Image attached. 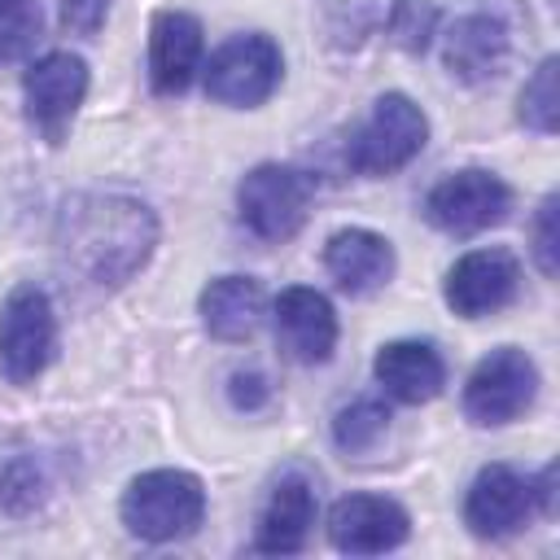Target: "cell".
<instances>
[{
    "label": "cell",
    "mask_w": 560,
    "mask_h": 560,
    "mask_svg": "<svg viewBox=\"0 0 560 560\" xmlns=\"http://www.w3.org/2000/svg\"><path fill=\"white\" fill-rule=\"evenodd\" d=\"M538 394V368L521 346L490 350L464 385V416L472 424H508L521 411H529Z\"/></svg>",
    "instance_id": "obj_7"
},
{
    "label": "cell",
    "mask_w": 560,
    "mask_h": 560,
    "mask_svg": "<svg viewBox=\"0 0 560 560\" xmlns=\"http://www.w3.org/2000/svg\"><path fill=\"white\" fill-rule=\"evenodd\" d=\"M122 525L140 542H175L188 538L206 516V490L184 468H149L131 477L122 490Z\"/></svg>",
    "instance_id": "obj_2"
},
{
    "label": "cell",
    "mask_w": 560,
    "mask_h": 560,
    "mask_svg": "<svg viewBox=\"0 0 560 560\" xmlns=\"http://www.w3.org/2000/svg\"><path fill=\"white\" fill-rule=\"evenodd\" d=\"M201 22L184 9H158L149 22V83L158 96H179L201 70Z\"/></svg>",
    "instance_id": "obj_14"
},
{
    "label": "cell",
    "mask_w": 560,
    "mask_h": 560,
    "mask_svg": "<svg viewBox=\"0 0 560 560\" xmlns=\"http://www.w3.org/2000/svg\"><path fill=\"white\" fill-rule=\"evenodd\" d=\"M508 26L494 13H468L442 35V66L459 83H486L503 70L508 61Z\"/></svg>",
    "instance_id": "obj_15"
},
{
    "label": "cell",
    "mask_w": 560,
    "mask_h": 560,
    "mask_svg": "<svg viewBox=\"0 0 560 560\" xmlns=\"http://www.w3.org/2000/svg\"><path fill=\"white\" fill-rule=\"evenodd\" d=\"M57 267L88 289L127 284L158 245V214L127 192H79L57 214Z\"/></svg>",
    "instance_id": "obj_1"
},
{
    "label": "cell",
    "mask_w": 560,
    "mask_h": 560,
    "mask_svg": "<svg viewBox=\"0 0 560 560\" xmlns=\"http://www.w3.org/2000/svg\"><path fill=\"white\" fill-rule=\"evenodd\" d=\"M280 74H284V57L271 35H236L210 57L206 96L232 109H254L280 88Z\"/></svg>",
    "instance_id": "obj_6"
},
{
    "label": "cell",
    "mask_w": 560,
    "mask_h": 560,
    "mask_svg": "<svg viewBox=\"0 0 560 560\" xmlns=\"http://www.w3.org/2000/svg\"><path fill=\"white\" fill-rule=\"evenodd\" d=\"M315 525V490L302 477H280L276 490L262 503L254 551L258 556H293L306 547V534Z\"/></svg>",
    "instance_id": "obj_18"
},
{
    "label": "cell",
    "mask_w": 560,
    "mask_h": 560,
    "mask_svg": "<svg viewBox=\"0 0 560 560\" xmlns=\"http://www.w3.org/2000/svg\"><path fill=\"white\" fill-rule=\"evenodd\" d=\"M521 284V262L512 249L503 245H486V249H468L451 271H446V306L464 319H481L503 311L516 298Z\"/></svg>",
    "instance_id": "obj_10"
},
{
    "label": "cell",
    "mask_w": 560,
    "mask_h": 560,
    "mask_svg": "<svg viewBox=\"0 0 560 560\" xmlns=\"http://www.w3.org/2000/svg\"><path fill=\"white\" fill-rule=\"evenodd\" d=\"M228 398L236 411H262L271 402V385L262 372H232L228 381Z\"/></svg>",
    "instance_id": "obj_27"
},
{
    "label": "cell",
    "mask_w": 560,
    "mask_h": 560,
    "mask_svg": "<svg viewBox=\"0 0 560 560\" xmlns=\"http://www.w3.org/2000/svg\"><path fill=\"white\" fill-rule=\"evenodd\" d=\"M556 214H560V197L547 192L538 214H534V262L547 280H556L560 271V228H556Z\"/></svg>",
    "instance_id": "obj_25"
},
{
    "label": "cell",
    "mask_w": 560,
    "mask_h": 560,
    "mask_svg": "<svg viewBox=\"0 0 560 560\" xmlns=\"http://www.w3.org/2000/svg\"><path fill=\"white\" fill-rule=\"evenodd\" d=\"M429 140V118L424 109L402 96V92H385L372 101V114L368 122L350 136V149H346V162L359 171V175H394L402 171Z\"/></svg>",
    "instance_id": "obj_3"
},
{
    "label": "cell",
    "mask_w": 560,
    "mask_h": 560,
    "mask_svg": "<svg viewBox=\"0 0 560 560\" xmlns=\"http://www.w3.org/2000/svg\"><path fill=\"white\" fill-rule=\"evenodd\" d=\"M39 4L35 0H0V61H18L39 39Z\"/></svg>",
    "instance_id": "obj_24"
},
{
    "label": "cell",
    "mask_w": 560,
    "mask_h": 560,
    "mask_svg": "<svg viewBox=\"0 0 560 560\" xmlns=\"http://www.w3.org/2000/svg\"><path fill=\"white\" fill-rule=\"evenodd\" d=\"M556 74H560V61L556 57H542L538 70L525 79L521 96H516V118L538 131V136H551L560 127V92H556Z\"/></svg>",
    "instance_id": "obj_20"
},
{
    "label": "cell",
    "mask_w": 560,
    "mask_h": 560,
    "mask_svg": "<svg viewBox=\"0 0 560 560\" xmlns=\"http://www.w3.org/2000/svg\"><path fill=\"white\" fill-rule=\"evenodd\" d=\"M411 534V516L402 503L381 494H346L328 512V542L346 556H381L402 547Z\"/></svg>",
    "instance_id": "obj_12"
},
{
    "label": "cell",
    "mask_w": 560,
    "mask_h": 560,
    "mask_svg": "<svg viewBox=\"0 0 560 560\" xmlns=\"http://www.w3.org/2000/svg\"><path fill=\"white\" fill-rule=\"evenodd\" d=\"M538 512L534 481L508 464H486L464 494V525L477 538H503Z\"/></svg>",
    "instance_id": "obj_11"
},
{
    "label": "cell",
    "mask_w": 560,
    "mask_h": 560,
    "mask_svg": "<svg viewBox=\"0 0 560 560\" xmlns=\"http://www.w3.org/2000/svg\"><path fill=\"white\" fill-rule=\"evenodd\" d=\"M508 210H512V188L499 175L477 171V166L438 179L424 197L429 223L451 232V236H477V232L503 223Z\"/></svg>",
    "instance_id": "obj_9"
},
{
    "label": "cell",
    "mask_w": 560,
    "mask_h": 560,
    "mask_svg": "<svg viewBox=\"0 0 560 560\" xmlns=\"http://www.w3.org/2000/svg\"><path fill=\"white\" fill-rule=\"evenodd\" d=\"M433 35H438V9L429 0H394V9H389V39L402 52L420 57Z\"/></svg>",
    "instance_id": "obj_23"
},
{
    "label": "cell",
    "mask_w": 560,
    "mask_h": 560,
    "mask_svg": "<svg viewBox=\"0 0 560 560\" xmlns=\"http://www.w3.org/2000/svg\"><path fill=\"white\" fill-rule=\"evenodd\" d=\"M44 468L35 464V455H13L0 468V512L4 516H31L44 503Z\"/></svg>",
    "instance_id": "obj_22"
},
{
    "label": "cell",
    "mask_w": 560,
    "mask_h": 560,
    "mask_svg": "<svg viewBox=\"0 0 560 560\" xmlns=\"http://www.w3.org/2000/svg\"><path fill=\"white\" fill-rule=\"evenodd\" d=\"M389 429V407L376 402V398H354L350 407L337 411L332 420V442L346 451V455H363L381 442V433Z\"/></svg>",
    "instance_id": "obj_21"
},
{
    "label": "cell",
    "mask_w": 560,
    "mask_h": 560,
    "mask_svg": "<svg viewBox=\"0 0 560 560\" xmlns=\"http://www.w3.org/2000/svg\"><path fill=\"white\" fill-rule=\"evenodd\" d=\"M57 350V315L44 289L18 284L0 311V376L9 385H31Z\"/></svg>",
    "instance_id": "obj_5"
},
{
    "label": "cell",
    "mask_w": 560,
    "mask_h": 560,
    "mask_svg": "<svg viewBox=\"0 0 560 560\" xmlns=\"http://www.w3.org/2000/svg\"><path fill=\"white\" fill-rule=\"evenodd\" d=\"M83 96H88V61L79 52H44L22 74L26 118H31V127L48 144H61L66 140V131H70Z\"/></svg>",
    "instance_id": "obj_8"
},
{
    "label": "cell",
    "mask_w": 560,
    "mask_h": 560,
    "mask_svg": "<svg viewBox=\"0 0 560 560\" xmlns=\"http://www.w3.org/2000/svg\"><path fill=\"white\" fill-rule=\"evenodd\" d=\"M311 197H315V179L306 171L280 166V162H262V166H254L236 184L241 223L258 241H289V236H298V228L311 214Z\"/></svg>",
    "instance_id": "obj_4"
},
{
    "label": "cell",
    "mask_w": 560,
    "mask_h": 560,
    "mask_svg": "<svg viewBox=\"0 0 560 560\" xmlns=\"http://www.w3.org/2000/svg\"><path fill=\"white\" fill-rule=\"evenodd\" d=\"M197 311H201V324L214 341L236 346V341H249L258 332V324L267 315V293L254 276H219L201 289Z\"/></svg>",
    "instance_id": "obj_17"
},
{
    "label": "cell",
    "mask_w": 560,
    "mask_h": 560,
    "mask_svg": "<svg viewBox=\"0 0 560 560\" xmlns=\"http://www.w3.org/2000/svg\"><path fill=\"white\" fill-rule=\"evenodd\" d=\"M109 18V0H61V26L70 35H96Z\"/></svg>",
    "instance_id": "obj_26"
},
{
    "label": "cell",
    "mask_w": 560,
    "mask_h": 560,
    "mask_svg": "<svg viewBox=\"0 0 560 560\" xmlns=\"http://www.w3.org/2000/svg\"><path fill=\"white\" fill-rule=\"evenodd\" d=\"M276 337L293 363H328L337 350V311L319 289L293 284L276 298Z\"/></svg>",
    "instance_id": "obj_13"
},
{
    "label": "cell",
    "mask_w": 560,
    "mask_h": 560,
    "mask_svg": "<svg viewBox=\"0 0 560 560\" xmlns=\"http://www.w3.org/2000/svg\"><path fill=\"white\" fill-rule=\"evenodd\" d=\"M324 267L350 298H363V293H376L381 284H389L394 245L372 228H341L324 245Z\"/></svg>",
    "instance_id": "obj_16"
},
{
    "label": "cell",
    "mask_w": 560,
    "mask_h": 560,
    "mask_svg": "<svg viewBox=\"0 0 560 560\" xmlns=\"http://www.w3.org/2000/svg\"><path fill=\"white\" fill-rule=\"evenodd\" d=\"M372 372H376V381L389 398L411 402V407L438 398L442 385H446V363L429 341H389V346H381Z\"/></svg>",
    "instance_id": "obj_19"
}]
</instances>
